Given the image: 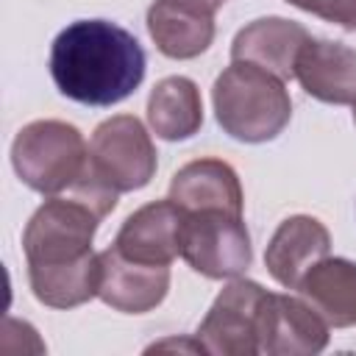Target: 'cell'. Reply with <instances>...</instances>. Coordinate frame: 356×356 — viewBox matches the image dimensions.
I'll use <instances>...</instances> for the list:
<instances>
[{"label":"cell","mask_w":356,"mask_h":356,"mask_svg":"<svg viewBox=\"0 0 356 356\" xmlns=\"http://www.w3.org/2000/svg\"><path fill=\"white\" fill-rule=\"evenodd\" d=\"M147 58L139 39L111 19H75L50 44L56 89L83 106H114L145 81Z\"/></svg>","instance_id":"cell-1"},{"label":"cell","mask_w":356,"mask_h":356,"mask_svg":"<svg viewBox=\"0 0 356 356\" xmlns=\"http://www.w3.org/2000/svg\"><path fill=\"white\" fill-rule=\"evenodd\" d=\"M214 117L220 128L248 145L275 139L292 117V100L284 81L256 64L231 61L211 89Z\"/></svg>","instance_id":"cell-2"},{"label":"cell","mask_w":356,"mask_h":356,"mask_svg":"<svg viewBox=\"0 0 356 356\" xmlns=\"http://www.w3.org/2000/svg\"><path fill=\"white\" fill-rule=\"evenodd\" d=\"M89 145L83 134L64 120H33L11 142V164L25 186L39 195L67 192L86 170Z\"/></svg>","instance_id":"cell-3"},{"label":"cell","mask_w":356,"mask_h":356,"mask_svg":"<svg viewBox=\"0 0 356 356\" xmlns=\"http://www.w3.org/2000/svg\"><path fill=\"white\" fill-rule=\"evenodd\" d=\"M100 214L75 195H50L28 220L22 231V250L28 270L67 267L89 259Z\"/></svg>","instance_id":"cell-4"},{"label":"cell","mask_w":356,"mask_h":356,"mask_svg":"<svg viewBox=\"0 0 356 356\" xmlns=\"http://www.w3.org/2000/svg\"><path fill=\"white\" fill-rule=\"evenodd\" d=\"M181 259L206 278H239L253 261L250 234L242 214L222 209L184 211Z\"/></svg>","instance_id":"cell-5"},{"label":"cell","mask_w":356,"mask_h":356,"mask_svg":"<svg viewBox=\"0 0 356 356\" xmlns=\"http://www.w3.org/2000/svg\"><path fill=\"white\" fill-rule=\"evenodd\" d=\"M156 164V145L134 114L103 120L89 139V170L117 195L147 186Z\"/></svg>","instance_id":"cell-6"},{"label":"cell","mask_w":356,"mask_h":356,"mask_svg":"<svg viewBox=\"0 0 356 356\" xmlns=\"http://www.w3.org/2000/svg\"><path fill=\"white\" fill-rule=\"evenodd\" d=\"M267 289L248 278H231L197 325V339L214 356L259 353V312Z\"/></svg>","instance_id":"cell-7"},{"label":"cell","mask_w":356,"mask_h":356,"mask_svg":"<svg viewBox=\"0 0 356 356\" xmlns=\"http://www.w3.org/2000/svg\"><path fill=\"white\" fill-rule=\"evenodd\" d=\"M328 323L303 300L267 292L259 312V353L314 356L328 345Z\"/></svg>","instance_id":"cell-8"},{"label":"cell","mask_w":356,"mask_h":356,"mask_svg":"<svg viewBox=\"0 0 356 356\" xmlns=\"http://www.w3.org/2000/svg\"><path fill=\"white\" fill-rule=\"evenodd\" d=\"M170 289V264H142L125 259L114 245L100 250L97 298L122 314H145L156 309Z\"/></svg>","instance_id":"cell-9"},{"label":"cell","mask_w":356,"mask_h":356,"mask_svg":"<svg viewBox=\"0 0 356 356\" xmlns=\"http://www.w3.org/2000/svg\"><path fill=\"white\" fill-rule=\"evenodd\" d=\"M295 78L306 95L331 106L356 100V47L331 39H306L295 58Z\"/></svg>","instance_id":"cell-10"},{"label":"cell","mask_w":356,"mask_h":356,"mask_svg":"<svg viewBox=\"0 0 356 356\" xmlns=\"http://www.w3.org/2000/svg\"><path fill=\"white\" fill-rule=\"evenodd\" d=\"M181 225L184 209L167 200H153L125 217L114 248L142 264H170L181 256Z\"/></svg>","instance_id":"cell-11"},{"label":"cell","mask_w":356,"mask_h":356,"mask_svg":"<svg viewBox=\"0 0 356 356\" xmlns=\"http://www.w3.org/2000/svg\"><path fill=\"white\" fill-rule=\"evenodd\" d=\"M309 31L286 17H259L236 31L231 42V61L256 64L281 81L295 78V58L306 44Z\"/></svg>","instance_id":"cell-12"},{"label":"cell","mask_w":356,"mask_h":356,"mask_svg":"<svg viewBox=\"0 0 356 356\" xmlns=\"http://www.w3.org/2000/svg\"><path fill=\"white\" fill-rule=\"evenodd\" d=\"M328 250H331L328 228L317 217L292 214L275 228V234L264 250V264L281 286L298 289L300 278L320 259H325Z\"/></svg>","instance_id":"cell-13"},{"label":"cell","mask_w":356,"mask_h":356,"mask_svg":"<svg viewBox=\"0 0 356 356\" xmlns=\"http://www.w3.org/2000/svg\"><path fill=\"white\" fill-rule=\"evenodd\" d=\"M170 200L184 211L222 209L242 214L245 195L236 170L222 159H195L170 181Z\"/></svg>","instance_id":"cell-14"},{"label":"cell","mask_w":356,"mask_h":356,"mask_svg":"<svg viewBox=\"0 0 356 356\" xmlns=\"http://www.w3.org/2000/svg\"><path fill=\"white\" fill-rule=\"evenodd\" d=\"M147 33L167 58H195L214 39V14L178 0H156L147 8Z\"/></svg>","instance_id":"cell-15"},{"label":"cell","mask_w":356,"mask_h":356,"mask_svg":"<svg viewBox=\"0 0 356 356\" xmlns=\"http://www.w3.org/2000/svg\"><path fill=\"white\" fill-rule=\"evenodd\" d=\"M298 292L331 328L356 325V261L320 259L300 278Z\"/></svg>","instance_id":"cell-16"},{"label":"cell","mask_w":356,"mask_h":356,"mask_svg":"<svg viewBox=\"0 0 356 356\" xmlns=\"http://www.w3.org/2000/svg\"><path fill=\"white\" fill-rule=\"evenodd\" d=\"M147 125L167 142L189 139L203 125V100L192 78H161L147 97Z\"/></svg>","instance_id":"cell-17"},{"label":"cell","mask_w":356,"mask_h":356,"mask_svg":"<svg viewBox=\"0 0 356 356\" xmlns=\"http://www.w3.org/2000/svg\"><path fill=\"white\" fill-rule=\"evenodd\" d=\"M31 292L39 303L50 309H75L97 295L100 284V253L67 267H47V270H28Z\"/></svg>","instance_id":"cell-18"},{"label":"cell","mask_w":356,"mask_h":356,"mask_svg":"<svg viewBox=\"0 0 356 356\" xmlns=\"http://www.w3.org/2000/svg\"><path fill=\"white\" fill-rule=\"evenodd\" d=\"M314 14L345 31H356V0H320Z\"/></svg>","instance_id":"cell-19"},{"label":"cell","mask_w":356,"mask_h":356,"mask_svg":"<svg viewBox=\"0 0 356 356\" xmlns=\"http://www.w3.org/2000/svg\"><path fill=\"white\" fill-rule=\"evenodd\" d=\"M170 348H178V350H189V353H206V348L200 345V339H161V342H153L147 350H170Z\"/></svg>","instance_id":"cell-20"},{"label":"cell","mask_w":356,"mask_h":356,"mask_svg":"<svg viewBox=\"0 0 356 356\" xmlns=\"http://www.w3.org/2000/svg\"><path fill=\"white\" fill-rule=\"evenodd\" d=\"M178 3H189V6H195V8H203V11H211V14H214L225 0H178Z\"/></svg>","instance_id":"cell-21"},{"label":"cell","mask_w":356,"mask_h":356,"mask_svg":"<svg viewBox=\"0 0 356 356\" xmlns=\"http://www.w3.org/2000/svg\"><path fill=\"white\" fill-rule=\"evenodd\" d=\"M286 3H289V6H295V8H300V11H309V14H314L320 0H286Z\"/></svg>","instance_id":"cell-22"},{"label":"cell","mask_w":356,"mask_h":356,"mask_svg":"<svg viewBox=\"0 0 356 356\" xmlns=\"http://www.w3.org/2000/svg\"><path fill=\"white\" fill-rule=\"evenodd\" d=\"M353 125H356V100H353Z\"/></svg>","instance_id":"cell-23"}]
</instances>
